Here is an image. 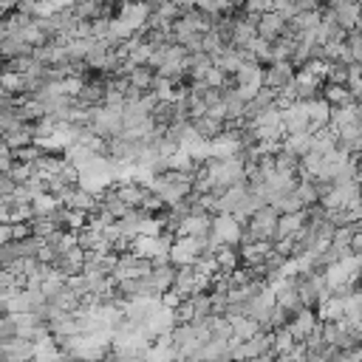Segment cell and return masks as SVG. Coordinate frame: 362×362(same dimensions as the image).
Returning a JSON list of instances; mask_svg holds the SVG:
<instances>
[{
    "label": "cell",
    "instance_id": "obj_1",
    "mask_svg": "<svg viewBox=\"0 0 362 362\" xmlns=\"http://www.w3.org/2000/svg\"><path fill=\"white\" fill-rule=\"evenodd\" d=\"M244 235V227L230 213H216L210 221V246L213 244H238Z\"/></svg>",
    "mask_w": 362,
    "mask_h": 362
},
{
    "label": "cell",
    "instance_id": "obj_4",
    "mask_svg": "<svg viewBox=\"0 0 362 362\" xmlns=\"http://www.w3.org/2000/svg\"><path fill=\"white\" fill-rule=\"evenodd\" d=\"M320 96L331 105V108H337V105H345V102H354L356 96H351V91L342 85V82H323L320 85Z\"/></svg>",
    "mask_w": 362,
    "mask_h": 362
},
{
    "label": "cell",
    "instance_id": "obj_2",
    "mask_svg": "<svg viewBox=\"0 0 362 362\" xmlns=\"http://www.w3.org/2000/svg\"><path fill=\"white\" fill-rule=\"evenodd\" d=\"M255 29H258V37H263V40H275L283 29H286V20L272 9V12H263V15H258V20H255Z\"/></svg>",
    "mask_w": 362,
    "mask_h": 362
},
{
    "label": "cell",
    "instance_id": "obj_5",
    "mask_svg": "<svg viewBox=\"0 0 362 362\" xmlns=\"http://www.w3.org/2000/svg\"><path fill=\"white\" fill-rule=\"evenodd\" d=\"M0 88L9 91L12 96H18L20 91H26V80H23V74L6 68V71H0Z\"/></svg>",
    "mask_w": 362,
    "mask_h": 362
},
{
    "label": "cell",
    "instance_id": "obj_3",
    "mask_svg": "<svg viewBox=\"0 0 362 362\" xmlns=\"http://www.w3.org/2000/svg\"><path fill=\"white\" fill-rule=\"evenodd\" d=\"M29 207H32V216H54L63 204H60V199H57L54 193L40 190V193H35V196H32Z\"/></svg>",
    "mask_w": 362,
    "mask_h": 362
}]
</instances>
